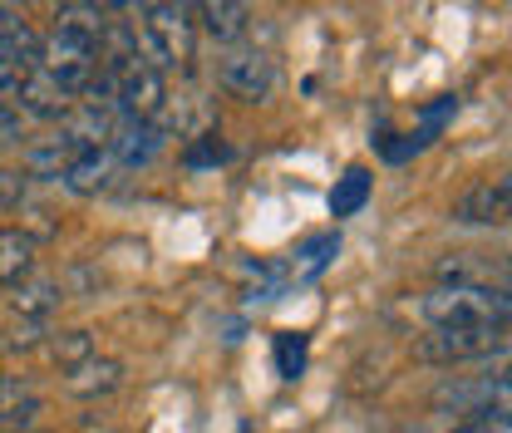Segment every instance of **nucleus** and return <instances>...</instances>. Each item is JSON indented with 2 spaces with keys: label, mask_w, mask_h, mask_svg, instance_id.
<instances>
[{
  "label": "nucleus",
  "mask_w": 512,
  "mask_h": 433,
  "mask_svg": "<svg viewBox=\"0 0 512 433\" xmlns=\"http://www.w3.org/2000/svg\"><path fill=\"white\" fill-rule=\"evenodd\" d=\"M138 55L153 64L158 74L173 69V64L192 60V40H197V20H192V5H138Z\"/></svg>",
  "instance_id": "nucleus-1"
},
{
  "label": "nucleus",
  "mask_w": 512,
  "mask_h": 433,
  "mask_svg": "<svg viewBox=\"0 0 512 433\" xmlns=\"http://www.w3.org/2000/svg\"><path fill=\"white\" fill-rule=\"evenodd\" d=\"M424 320L429 330H448V325H508V296L493 291V286H478V281H453L429 291L424 301Z\"/></svg>",
  "instance_id": "nucleus-2"
},
{
  "label": "nucleus",
  "mask_w": 512,
  "mask_h": 433,
  "mask_svg": "<svg viewBox=\"0 0 512 433\" xmlns=\"http://www.w3.org/2000/svg\"><path fill=\"white\" fill-rule=\"evenodd\" d=\"M508 350V325H448V330H429L414 355L424 365H463V360H488Z\"/></svg>",
  "instance_id": "nucleus-3"
},
{
  "label": "nucleus",
  "mask_w": 512,
  "mask_h": 433,
  "mask_svg": "<svg viewBox=\"0 0 512 433\" xmlns=\"http://www.w3.org/2000/svg\"><path fill=\"white\" fill-rule=\"evenodd\" d=\"M99 69H109V79H114V114L119 119H158L163 114V104H168V79L153 69V64L143 60V55H133L124 64H99Z\"/></svg>",
  "instance_id": "nucleus-4"
},
{
  "label": "nucleus",
  "mask_w": 512,
  "mask_h": 433,
  "mask_svg": "<svg viewBox=\"0 0 512 433\" xmlns=\"http://www.w3.org/2000/svg\"><path fill=\"white\" fill-rule=\"evenodd\" d=\"M40 69L74 99V94H84V84H89L94 69H99V40L50 25V35L40 40Z\"/></svg>",
  "instance_id": "nucleus-5"
},
{
  "label": "nucleus",
  "mask_w": 512,
  "mask_h": 433,
  "mask_svg": "<svg viewBox=\"0 0 512 433\" xmlns=\"http://www.w3.org/2000/svg\"><path fill=\"white\" fill-rule=\"evenodd\" d=\"M217 84H222L232 99H242V104H266V99L276 94L281 74H276V60H271V55L247 50V45H232V50L217 60Z\"/></svg>",
  "instance_id": "nucleus-6"
},
{
  "label": "nucleus",
  "mask_w": 512,
  "mask_h": 433,
  "mask_svg": "<svg viewBox=\"0 0 512 433\" xmlns=\"http://www.w3.org/2000/svg\"><path fill=\"white\" fill-rule=\"evenodd\" d=\"M163 153V128L158 119H119L109 138V158L114 168H148Z\"/></svg>",
  "instance_id": "nucleus-7"
},
{
  "label": "nucleus",
  "mask_w": 512,
  "mask_h": 433,
  "mask_svg": "<svg viewBox=\"0 0 512 433\" xmlns=\"http://www.w3.org/2000/svg\"><path fill=\"white\" fill-rule=\"evenodd\" d=\"M508 178H488V183L468 187L458 202H453V222L463 227H498L508 217Z\"/></svg>",
  "instance_id": "nucleus-8"
},
{
  "label": "nucleus",
  "mask_w": 512,
  "mask_h": 433,
  "mask_svg": "<svg viewBox=\"0 0 512 433\" xmlns=\"http://www.w3.org/2000/svg\"><path fill=\"white\" fill-rule=\"evenodd\" d=\"M15 99H20L15 114H30V119H40V124H55V119H64V114L74 109V99L64 94L45 69H35L30 79H20V84H15Z\"/></svg>",
  "instance_id": "nucleus-9"
},
{
  "label": "nucleus",
  "mask_w": 512,
  "mask_h": 433,
  "mask_svg": "<svg viewBox=\"0 0 512 433\" xmlns=\"http://www.w3.org/2000/svg\"><path fill=\"white\" fill-rule=\"evenodd\" d=\"M84 148L74 143V138H45V143H30L25 148V178H40V183H64V173L74 168V158H79Z\"/></svg>",
  "instance_id": "nucleus-10"
},
{
  "label": "nucleus",
  "mask_w": 512,
  "mask_h": 433,
  "mask_svg": "<svg viewBox=\"0 0 512 433\" xmlns=\"http://www.w3.org/2000/svg\"><path fill=\"white\" fill-rule=\"evenodd\" d=\"M119 384H124V365L119 360H104V355L84 360L79 370H64V389L74 399H99V394H114Z\"/></svg>",
  "instance_id": "nucleus-11"
},
{
  "label": "nucleus",
  "mask_w": 512,
  "mask_h": 433,
  "mask_svg": "<svg viewBox=\"0 0 512 433\" xmlns=\"http://www.w3.org/2000/svg\"><path fill=\"white\" fill-rule=\"evenodd\" d=\"M5 291H10V306L20 310L25 320H40L45 310H55L64 301L60 281H55V276H45V271H30L25 281H15V286H5Z\"/></svg>",
  "instance_id": "nucleus-12"
},
{
  "label": "nucleus",
  "mask_w": 512,
  "mask_h": 433,
  "mask_svg": "<svg viewBox=\"0 0 512 433\" xmlns=\"http://www.w3.org/2000/svg\"><path fill=\"white\" fill-rule=\"evenodd\" d=\"M114 178H119V168H114V158H109V148H104V153H79L74 168L64 173V187H69L74 197H94V192H109Z\"/></svg>",
  "instance_id": "nucleus-13"
},
{
  "label": "nucleus",
  "mask_w": 512,
  "mask_h": 433,
  "mask_svg": "<svg viewBox=\"0 0 512 433\" xmlns=\"http://www.w3.org/2000/svg\"><path fill=\"white\" fill-rule=\"evenodd\" d=\"M192 15H202L197 25L212 35V40H222V45H237L242 35H247V25H252V10L247 5H232V0H217V5H197Z\"/></svg>",
  "instance_id": "nucleus-14"
},
{
  "label": "nucleus",
  "mask_w": 512,
  "mask_h": 433,
  "mask_svg": "<svg viewBox=\"0 0 512 433\" xmlns=\"http://www.w3.org/2000/svg\"><path fill=\"white\" fill-rule=\"evenodd\" d=\"M30 271H35V237L15 232V227H0V286H15Z\"/></svg>",
  "instance_id": "nucleus-15"
},
{
  "label": "nucleus",
  "mask_w": 512,
  "mask_h": 433,
  "mask_svg": "<svg viewBox=\"0 0 512 433\" xmlns=\"http://www.w3.org/2000/svg\"><path fill=\"white\" fill-rule=\"evenodd\" d=\"M370 192H375V178H370V168H345L335 187H330V217L340 222V217H355L365 202H370Z\"/></svg>",
  "instance_id": "nucleus-16"
},
{
  "label": "nucleus",
  "mask_w": 512,
  "mask_h": 433,
  "mask_svg": "<svg viewBox=\"0 0 512 433\" xmlns=\"http://www.w3.org/2000/svg\"><path fill=\"white\" fill-rule=\"evenodd\" d=\"M40 409H45V404H40V394H30V389H10V384H0V433L30 429Z\"/></svg>",
  "instance_id": "nucleus-17"
},
{
  "label": "nucleus",
  "mask_w": 512,
  "mask_h": 433,
  "mask_svg": "<svg viewBox=\"0 0 512 433\" xmlns=\"http://www.w3.org/2000/svg\"><path fill=\"white\" fill-rule=\"evenodd\" d=\"M55 25H60V30H74V35L99 40V35H104V25H109V5H84V0L60 5V10H55Z\"/></svg>",
  "instance_id": "nucleus-18"
},
{
  "label": "nucleus",
  "mask_w": 512,
  "mask_h": 433,
  "mask_svg": "<svg viewBox=\"0 0 512 433\" xmlns=\"http://www.w3.org/2000/svg\"><path fill=\"white\" fill-rule=\"evenodd\" d=\"M276 374H281L286 384H296V379L306 374V335H301V330H281V335H276Z\"/></svg>",
  "instance_id": "nucleus-19"
},
{
  "label": "nucleus",
  "mask_w": 512,
  "mask_h": 433,
  "mask_svg": "<svg viewBox=\"0 0 512 433\" xmlns=\"http://www.w3.org/2000/svg\"><path fill=\"white\" fill-rule=\"evenodd\" d=\"M50 355L60 360L64 370H79L84 360H94V335H89V330H60V335L50 340Z\"/></svg>",
  "instance_id": "nucleus-20"
},
{
  "label": "nucleus",
  "mask_w": 512,
  "mask_h": 433,
  "mask_svg": "<svg viewBox=\"0 0 512 433\" xmlns=\"http://www.w3.org/2000/svg\"><path fill=\"white\" fill-rule=\"evenodd\" d=\"M227 158H232V148H227L217 133H202L188 153H183V163H188L192 173H202V168H217V163H227Z\"/></svg>",
  "instance_id": "nucleus-21"
},
{
  "label": "nucleus",
  "mask_w": 512,
  "mask_h": 433,
  "mask_svg": "<svg viewBox=\"0 0 512 433\" xmlns=\"http://www.w3.org/2000/svg\"><path fill=\"white\" fill-rule=\"evenodd\" d=\"M25 192H30V178H25V173L0 168V212H20V207H25Z\"/></svg>",
  "instance_id": "nucleus-22"
},
{
  "label": "nucleus",
  "mask_w": 512,
  "mask_h": 433,
  "mask_svg": "<svg viewBox=\"0 0 512 433\" xmlns=\"http://www.w3.org/2000/svg\"><path fill=\"white\" fill-rule=\"evenodd\" d=\"M40 335H45V325H40V320L10 325V330H5V350H10V355H20V350H35V345H40Z\"/></svg>",
  "instance_id": "nucleus-23"
},
{
  "label": "nucleus",
  "mask_w": 512,
  "mask_h": 433,
  "mask_svg": "<svg viewBox=\"0 0 512 433\" xmlns=\"http://www.w3.org/2000/svg\"><path fill=\"white\" fill-rule=\"evenodd\" d=\"M20 138H25V124H20L15 104L0 94V148H20Z\"/></svg>",
  "instance_id": "nucleus-24"
},
{
  "label": "nucleus",
  "mask_w": 512,
  "mask_h": 433,
  "mask_svg": "<svg viewBox=\"0 0 512 433\" xmlns=\"http://www.w3.org/2000/svg\"><path fill=\"white\" fill-rule=\"evenodd\" d=\"M20 79H25V74H20V69H15V60L0 50V94H15V84H20Z\"/></svg>",
  "instance_id": "nucleus-25"
},
{
  "label": "nucleus",
  "mask_w": 512,
  "mask_h": 433,
  "mask_svg": "<svg viewBox=\"0 0 512 433\" xmlns=\"http://www.w3.org/2000/svg\"><path fill=\"white\" fill-rule=\"evenodd\" d=\"M0 384H5V374H0Z\"/></svg>",
  "instance_id": "nucleus-26"
}]
</instances>
